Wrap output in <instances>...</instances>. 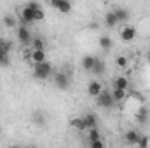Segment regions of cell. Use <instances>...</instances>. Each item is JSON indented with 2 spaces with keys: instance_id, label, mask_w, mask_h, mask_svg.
Returning a JSON list of instances; mask_svg holds the SVG:
<instances>
[{
  "instance_id": "6da1fadb",
  "label": "cell",
  "mask_w": 150,
  "mask_h": 148,
  "mask_svg": "<svg viewBox=\"0 0 150 148\" xmlns=\"http://www.w3.org/2000/svg\"><path fill=\"white\" fill-rule=\"evenodd\" d=\"M51 75H52V65H51L49 61L33 65V77H35L37 80H47Z\"/></svg>"
},
{
  "instance_id": "7a4b0ae2",
  "label": "cell",
  "mask_w": 150,
  "mask_h": 148,
  "mask_svg": "<svg viewBox=\"0 0 150 148\" xmlns=\"http://www.w3.org/2000/svg\"><path fill=\"white\" fill-rule=\"evenodd\" d=\"M54 85L56 89H61V91H67L70 87V75L67 72H58L54 73Z\"/></svg>"
},
{
  "instance_id": "3957f363",
  "label": "cell",
  "mask_w": 150,
  "mask_h": 148,
  "mask_svg": "<svg viewBox=\"0 0 150 148\" xmlns=\"http://www.w3.org/2000/svg\"><path fill=\"white\" fill-rule=\"evenodd\" d=\"M96 103H98V106L100 108H112L113 105H115V101H113V98H112V92L110 91H105L103 89V92L96 98Z\"/></svg>"
},
{
  "instance_id": "277c9868",
  "label": "cell",
  "mask_w": 150,
  "mask_h": 148,
  "mask_svg": "<svg viewBox=\"0 0 150 148\" xmlns=\"http://www.w3.org/2000/svg\"><path fill=\"white\" fill-rule=\"evenodd\" d=\"M16 37H18V40H19L21 44H25V45L32 44V40H33L30 30H28V26H25V25H21V26L16 30Z\"/></svg>"
},
{
  "instance_id": "5b68a950",
  "label": "cell",
  "mask_w": 150,
  "mask_h": 148,
  "mask_svg": "<svg viewBox=\"0 0 150 148\" xmlns=\"http://www.w3.org/2000/svg\"><path fill=\"white\" fill-rule=\"evenodd\" d=\"M51 7H54L61 14H68L72 11V4L68 0H51Z\"/></svg>"
},
{
  "instance_id": "8992f818",
  "label": "cell",
  "mask_w": 150,
  "mask_h": 148,
  "mask_svg": "<svg viewBox=\"0 0 150 148\" xmlns=\"http://www.w3.org/2000/svg\"><path fill=\"white\" fill-rule=\"evenodd\" d=\"M101 92H103V84H101V82L93 80V82H89V84H87V94H89V96L98 98Z\"/></svg>"
},
{
  "instance_id": "52a82bcc",
  "label": "cell",
  "mask_w": 150,
  "mask_h": 148,
  "mask_svg": "<svg viewBox=\"0 0 150 148\" xmlns=\"http://www.w3.org/2000/svg\"><path fill=\"white\" fill-rule=\"evenodd\" d=\"M136 37V28L134 26H124L120 30V40L122 42H133Z\"/></svg>"
},
{
  "instance_id": "ba28073f",
  "label": "cell",
  "mask_w": 150,
  "mask_h": 148,
  "mask_svg": "<svg viewBox=\"0 0 150 148\" xmlns=\"http://www.w3.org/2000/svg\"><path fill=\"white\" fill-rule=\"evenodd\" d=\"M21 21L25 23V26H26V25H30V23H35V14H33V11H32V9H28L26 5L21 9Z\"/></svg>"
},
{
  "instance_id": "9c48e42d",
  "label": "cell",
  "mask_w": 150,
  "mask_h": 148,
  "mask_svg": "<svg viewBox=\"0 0 150 148\" xmlns=\"http://www.w3.org/2000/svg\"><path fill=\"white\" fill-rule=\"evenodd\" d=\"M82 120H84L86 131H89V129H94V127H98V118H96V115H94V113H86V115L82 117Z\"/></svg>"
},
{
  "instance_id": "30bf717a",
  "label": "cell",
  "mask_w": 150,
  "mask_h": 148,
  "mask_svg": "<svg viewBox=\"0 0 150 148\" xmlns=\"http://www.w3.org/2000/svg\"><path fill=\"white\" fill-rule=\"evenodd\" d=\"M140 132L136 131V129H129L126 134H124V140H126V143L127 145H136L138 143V140H140Z\"/></svg>"
},
{
  "instance_id": "8fae6325",
  "label": "cell",
  "mask_w": 150,
  "mask_h": 148,
  "mask_svg": "<svg viewBox=\"0 0 150 148\" xmlns=\"http://www.w3.org/2000/svg\"><path fill=\"white\" fill-rule=\"evenodd\" d=\"M113 14H115V18H117V23H126L127 19H129V11L127 9H124V7H117L115 11H113Z\"/></svg>"
},
{
  "instance_id": "7c38bea8",
  "label": "cell",
  "mask_w": 150,
  "mask_h": 148,
  "mask_svg": "<svg viewBox=\"0 0 150 148\" xmlns=\"http://www.w3.org/2000/svg\"><path fill=\"white\" fill-rule=\"evenodd\" d=\"M94 61H96V56H91V54L84 56V58H82V68H84L86 72H93V68H94Z\"/></svg>"
},
{
  "instance_id": "4fadbf2b",
  "label": "cell",
  "mask_w": 150,
  "mask_h": 148,
  "mask_svg": "<svg viewBox=\"0 0 150 148\" xmlns=\"http://www.w3.org/2000/svg\"><path fill=\"white\" fill-rule=\"evenodd\" d=\"M129 87V80L126 77H115L113 78V89H122V91H127Z\"/></svg>"
},
{
  "instance_id": "5bb4252c",
  "label": "cell",
  "mask_w": 150,
  "mask_h": 148,
  "mask_svg": "<svg viewBox=\"0 0 150 148\" xmlns=\"http://www.w3.org/2000/svg\"><path fill=\"white\" fill-rule=\"evenodd\" d=\"M32 61H33V65H38V63L47 61V58H45V51H32Z\"/></svg>"
},
{
  "instance_id": "9a60e30c",
  "label": "cell",
  "mask_w": 150,
  "mask_h": 148,
  "mask_svg": "<svg viewBox=\"0 0 150 148\" xmlns=\"http://www.w3.org/2000/svg\"><path fill=\"white\" fill-rule=\"evenodd\" d=\"M98 44H100V47H101L103 51H110V49L113 47V42H112V38L108 37V35H103V37H100Z\"/></svg>"
},
{
  "instance_id": "2e32d148",
  "label": "cell",
  "mask_w": 150,
  "mask_h": 148,
  "mask_svg": "<svg viewBox=\"0 0 150 148\" xmlns=\"http://www.w3.org/2000/svg\"><path fill=\"white\" fill-rule=\"evenodd\" d=\"M105 61L103 59H100V58H96V61H94V68H93V72L91 73H94V75H103L105 73Z\"/></svg>"
},
{
  "instance_id": "e0dca14e",
  "label": "cell",
  "mask_w": 150,
  "mask_h": 148,
  "mask_svg": "<svg viewBox=\"0 0 150 148\" xmlns=\"http://www.w3.org/2000/svg\"><path fill=\"white\" fill-rule=\"evenodd\" d=\"M147 120H149V108L142 106L140 110L136 111V122H140V124H145Z\"/></svg>"
},
{
  "instance_id": "ac0fdd59",
  "label": "cell",
  "mask_w": 150,
  "mask_h": 148,
  "mask_svg": "<svg viewBox=\"0 0 150 148\" xmlns=\"http://www.w3.org/2000/svg\"><path fill=\"white\" fill-rule=\"evenodd\" d=\"M105 25H107L108 28H113V26L119 25V23H117V18H115V14H113V11H110V12L105 14Z\"/></svg>"
},
{
  "instance_id": "d6986e66",
  "label": "cell",
  "mask_w": 150,
  "mask_h": 148,
  "mask_svg": "<svg viewBox=\"0 0 150 148\" xmlns=\"http://www.w3.org/2000/svg\"><path fill=\"white\" fill-rule=\"evenodd\" d=\"M45 49V42L40 37H35L32 40V51H44Z\"/></svg>"
},
{
  "instance_id": "ffe728a7",
  "label": "cell",
  "mask_w": 150,
  "mask_h": 148,
  "mask_svg": "<svg viewBox=\"0 0 150 148\" xmlns=\"http://www.w3.org/2000/svg\"><path fill=\"white\" fill-rule=\"evenodd\" d=\"M87 140H89V143H93V141H98V140H101V134H100L98 127H94V129H89V131H87Z\"/></svg>"
},
{
  "instance_id": "44dd1931",
  "label": "cell",
  "mask_w": 150,
  "mask_h": 148,
  "mask_svg": "<svg viewBox=\"0 0 150 148\" xmlns=\"http://www.w3.org/2000/svg\"><path fill=\"white\" fill-rule=\"evenodd\" d=\"M70 125L77 129V131H86V125H84V120H82V117H77V118H72L70 120Z\"/></svg>"
},
{
  "instance_id": "7402d4cb",
  "label": "cell",
  "mask_w": 150,
  "mask_h": 148,
  "mask_svg": "<svg viewBox=\"0 0 150 148\" xmlns=\"http://www.w3.org/2000/svg\"><path fill=\"white\" fill-rule=\"evenodd\" d=\"M112 98H113L115 103L124 101V99H126V91H122V89H113L112 91Z\"/></svg>"
},
{
  "instance_id": "603a6c76",
  "label": "cell",
  "mask_w": 150,
  "mask_h": 148,
  "mask_svg": "<svg viewBox=\"0 0 150 148\" xmlns=\"http://www.w3.org/2000/svg\"><path fill=\"white\" fill-rule=\"evenodd\" d=\"M4 25H5L7 28H16L18 21H16V18H14L12 14H5V16H4Z\"/></svg>"
},
{
  "instance_id": "cb8c5ba5",
  "label": "cell",
  "mask_w": 150,
  "mask_h": 148,
  "mask_svg": "<svg viewBox=\"0 0 150 148\" xmlns=\"http://www.w3.org/2000/svg\"><path fill=\"white\" fill-rule=\"evenodd\" d=\"M0 51H2L4 54H11V51H12V42L0 38Z\"/></svg>"
},
{
  "instance_id": "d4e9b609",
  "label": "cell",
  "mask_w": 150,
  "mask_h": 148,
  "mask_svg": "<svg viewBox=\"0 0 150 148\" xmlns=\"http://www.w3.org/2000/svg\"><path fill=\"white\" fill-rule=\"evenodd\" d=\"M33 122H35L37 125H44V124H45V117H44L40 111H35V113H33Z\"/></svg>"
},
{
  "instance_id": "484cf974",
  "label": "cell",
  "mask_w": 150,
  "mask_h": 148,
  "mask_svg": "<svg viewBox=\"0 0 150 148\" xmlns=\"http://www.w3.org/2000/svg\"><path fill=\"white\" fill-rule=\"evenodd\" d=\"M115 65H117L119 68H126V66H127V58H126V56H117Z\"/></svg>"
},
{
  "instance_id": "4316f807",
  "label": "cell",
  "mask_w": 150,
  "mask_h": 148,
  "mask_svg": "<svg viewBox=\"0 0 150 148\" xmlns=\"http://www.w3.org/2000/svg\"><path fill=\"white\" fill-rule=\"evenodd\" d=\"M11 65V58H9V54H4L2 51H0V66H9Z\"/></svg>"
},
{
  "instance_id": "83f0119b",
  "label": "cell",
  "mask_w": 150,
  "mask_h": 148,
  "mask_svg": "<svg viewBox=\"0 0 150 148\" xmlns=\"http://www.w3.org/2000/svg\"><path fill=\"white\" fill-rule=\"evenodd\" d=\"M149 136H140V140H138V143H136V147L138 148H149Z\"/></svg>"
},
{
  "instance_id": "f1b7e54d",
  "label": "cell",
  "mask_w": 150,
  "mask_h": 148,
  "mask_svg": "<svg viewBox=\"0 0 150 148\" xmlns=\"http://www.w3.org/2000/svg\"><path fill=\"white\" fill-rule=\"evenodd\" d=\"M33 14H35V21H42L44 18H45V12H44V9L40 7L37 11H33Z\"/></svg>"
},
{
  "instance_id": "f546056e",
  "label": "cell",
  "mask_w": 150,
  "mask_h": 148,
  "mask_svg": "<svg viewBox=\"0 0 150 148\" xmlns=\"http://www.w3.org/2000/svg\"><path fill=\"white\" fill-rule=\"evenodd\" d=\"M89 148H105V141H103V140L93 141V143H89Z\"/></svg>"
},
{
  "instance_id": "4dcf8cb0",
  "label": "cell",
  "mask_w": 150,
  "mask_h": 148,
  "mask_svg": "<svg viewBox=\"0 0 150 148\" xmlns=\"http://www.w3.org/2000/svg\"><path fill=\"white\" fill-rule=\"evenodd\" d=\"M89 28H91V30H98V23H91Z\"/></svg>"
},
{
  "instance_id": "1f68e13d",
  "label": "cell",
  "mask_w": 150,
  "mask_h": 148,
  "mask_svg": "<svg viewBox=\"0 0 150 148\" xmlns=\"http://www.w3.org/2000/svg\"><path fill=\"white\" fill-rule=\"evenodd\" d=\"M9 148H19V147H9Z\"/></svg>"
},
{
  "instance_id": "d6a6232c",
  "label": "cell",
  "mask_w": 150,
  "mask_h": 148,
  "mask_svg": "<svg viewBox=\"0 0 150 148\" xmlns=\"http://www.w3.org/2000/svg\"><path fill=\"white\" fill-rule=\"evenodd\" d=\"M149 61H150V52H149Z\"/></svg>"
},
{
  "instance_id": "836d02e7",
  "label": "cell",
  "mask_w": 150,
  "mask_h": 148,
  "mask_svg": "<svg viewBox=\"0 0 150 148\" xmlns=\"http://www.w3.org/2000/svg\"><path fill=\"white\" fill-rule=\"evenodd\" d=\"M0 131H2V127H0Z\"/></svg>"
}]
</instances>
